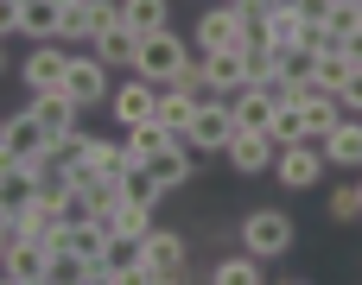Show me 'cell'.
<instances>
[{
  "mask_svg": "<svg viewBox=\"0 0 362 285\" xmlns=\"http://www.w3.org/2000/svg\"><path fill=\"white\" fill-rule=\"evenodd\" d=\"M185 63H191V44H185L172 25L146 32L140 51H134V76H146V83H159V89H172V83L185 76Z\"/></svg>",
  "mask_w": 362,
  "mask_h": 285,
  "instance_id": "6da1fadb",
  "label": "cell"
},
{
  "mask_svg": "<svg viewBox=\"0 0 362 285\" xmlns=\"http://www.w3.org/2000/svg\"><path fill=\"white\" fill-rule=\"evenodd\" d=\"M134 279H140V285L185 279V241H178L172 229H146V235L134 241Z\"/></svg>",
  "mask_w": 362,
  "mask_h": 285,
  "instance_id": "7a4b0ae2",
  "label": "cell"
},
{
  "mask_svg": "<svg viewBox=\"0 0 362 285\" xmlns=\"http://www.w3.org/2000/svg\"><path fill=\"white\" fill-rule=\"evenodd\" d=\"M325 171H331V159H325L318 140H293V146L274 152V178L286 190H312V184H325Z\"/></svg>",
  "mask_w": 362,
  "mask_h": 285,
  "instance_id": "3957f363",
  "label": "cell"
},
{
  "mask_svg": "<svg viewBox=\"0 0 362 285\" xmlns=\"http://www.w3.org/2000/svg\"><path fill=\"white\" fill-rule=\"evenodd\" d=\"M242 248L261 254V260H280L293 248V216L286 210H248L242 216Z\"/></svg>",
  "mask_w": 362,
  "mask_h": 285,
  "instance_id": "277c9868",
  "label": "cell"
},
{
  "mask_svg": "<svg viewBox=\"0 0 362 285\" xmlns=\"http://www.w3.org/2000/svg\"><path fill=\"white\" fill-rule=\"evenodd\" d=\"M229 140H235V108H229V95H210V102L197 108L185 146H191V152H223Z\"/></svg>",
  "mask_w": 362,
  "mask_h": 285,
  "instance_id": "5b68a950",
  "label": "cell"
},
{
  "mask_svg": "<svg viewBox=\"0 0 362 285\" xmlns=\"http://www.w3.org/2000/svg\"><path fill=\"white\" fill-rule=\"evenodd\" d=\"M64 95H70L76 108H95V102H108V63H102L95 51H70V70H64Z\"/></svg>",
  "mask_w": 362,
  "mask_h": 285,
  "instance_id": "8992f818",
  "label": "cell"
},
{
  "mask_svg": "<svg viewBox=\"0 0 362 285\" xmlns=\"http://www.w3.org/2000/svg\"><path fill=\"white\" fill-rule=\"evenodd\" d=\"M274 152H280V140H274L267 127H235V140L223 146V159H229L242 178H261V171H274Z\"/></svg>",
  "mask_w": 362,
  "mask_h": 285,
  "instance_id": "52a82bcc",
  "label": "cell"
},
{
  "mask_svg": "<svg viewBox=\"0 0 362 285\" xmlns=\"http://www.w3.org/2000/svg\"><path fill=\"white\" fill-rule=\"evenodd\" d=\"M64 70H70V44H64V38L32 44V51H25V63H19V76H25V89H32V95H38V89H64Z\"/></svg>",
  "mask_w": 362,
  "mask_h": 285,
  "instance_id": "ba28073f",
  "label": "cell"
},
{
  "mask_svg": "<svg viewBox=\"0 0 362 285\" xmlns=\"http://www.w3.org/2000/svg\"><path fill=\"white\" fill-rule=\"evenodd\" d=\"M0 279L6 285H45L51 279V248L32 241V235H19V241L6 248V260H0Z\"/></svg>",
  "mask_w": 362,
  "mask_h": 285,
  "instance_id": "9c48e42d",
  "label": "cell"
},
{
  "mask_svg": "<svg viewBox=\"0 0 362 285\" xmlns=\"http://www.w3.org/2000/svg\"><path fill=\"white\" fill-rule=\"evenodd\" d=\"M197 51H223V44H242V6L235 0H210L197 13Z\"/></svg>",
  "mask_w": 362,
  "mask_h": 285,
  "instance_id": "30bf717a",
  "label": "cell"
},
{
  "mask_svg": "<svg viewBox=\"0 0 362 285\" xmlns=\"http://www.w3.org/2000/svg\"><path fill=\"white\" fill-rule=\"evenodd\" d=\"M153 108H159V83H146V76H134V70H127V83H115V89H108V114H115L121 127L153 121Z\"/></svg>",
  "mask_w": 362,
  "mask_h": 285,
  "instance_id": "8fae6325",
  "label": "cell"
},
{
  "mask_svg": "<svg viewBox=\"0 0 362 285\" xmlns=\"http://www.w3.org/2000/svg\"><path fill=\"white\" fill-rule=\"evenodd\" d=\"M197 63H204V76H210V89H216V95H235V89H248V51H242V44L197 51Z\"/></svg>",
  "mask_w": 362,
  "mask_h": 285,
  "instance_id": "7c38bea8",
  "label": "cell"
},
{
  "mask_svg": "<svg viewBox=\"0 0 362 285\" xmlns=\"http://www.w3.org/2000/svg\"><path fill=\"white\" fill-rule=\"evenodd\" d=\"M25 114H32V121H38L51 140H64V133H76V114H83V108H76L64 89H38V95L25 102Z\"/></svg>",
  "mask_w": 362,
  "mask_h": 285,
  "instance_id": "4fadbf2b",
  "label": "cell"
},
{
  "mask_svg": "<svg viewBox=\"0 0 362 285\" xmlns=\"http://www.w3.org/2000/svg\"><path fill=\"white\" fill-rule=\"evenodd\" d=\"M89 51L108 63V70H134V51H140V32L127 25V19H108L95 38H89Z\"/></svg>",
  "mask_w": 362,
  "mask_h": 285,
  "instance_id": "5bb4252c",
  "label": "cell"
},
{
  "mask_svg": "<svg viewBox=\"0 0 362 285\" xmlns=\"http://www.w3.org/2000/svg\"><path fill=\"white\" fill-rule=\"evenodd\" d=\"M325 159H331V171H362V114H344L325 140Z\"/></svg>",
  "mask_w": 362,
  "mask_h": 285,
  "instance_id": "9a60e30c",
  "label": "cell"
},
{
  "mask_svg": "<svg viewBox=\"0 0 362 285\" xmlns=\"http://www.w3.org/2000/svg\"><path fill=\"white\" fill-rule=\"evenodd\" d=\"M6 152H13L19 165H38V159L51 152V133H45L32 114H6Z\"/></svg>",
  "mask_w": 362,
  "mask_h": 285,
  "instance_id": "2e32d148",
  "label": "cell"
},
{
  "mask_svg": "<svg viewBox=\"0 0 362 285\" xmlns=\"http://www.w3.org/2000/svg\"><path fill=\"white\" fill-rule=\"evenodd\" d=\"M108 19H115L108 6H95V0H76V6H64V19H57V38H64V44H89V38H95Z\"/></svg>",
  "mask_w": 362,
  "mask_h": 285,
  "instance_id": "e0dca14e",
  "label": "cell"
},
{
  "mask_svg": "<svg viewBox=\"0 0 362 285\" xmlns=\"http://www.w3.org/2000/svg\"><path fill=\"white\" fill-rule=\"evenodd\" d=\"M6 216H13V235H32V241H45V235L64 229V210H57L51 197H32V203H19V210H6Z\"/></svg>",
  "mask_w": 362,
  "mask_h": 285,
  "instance_id": "ac0fdd59",
  "label": "cell"
},
{
  "mask_svg": "<svg viewBox=\"0 0 362 285\" xmlns=\"http://www.w3.org/2000/svg\"><path fill=\"white\" fill-rule=\"evenodd\" d=\"M197 108H204V102H197L191 89H178V83H172V89H159V108H153V114H159V127H172V133L185 140V133H191V121H197Z\"/></svg>",
  "mask_w": 362,
  "mask_h": 285,
  "instance_id": "d6986e66",
  "label": "cell"
},
{
  "mask_svg": "<svg viewBox=\"0 0 362 285\" xmlns=\"http://www.w3.org/2000/svg\"><path fill=\"white\" fill-rule=\"evenodd\" d=\"M102 222H108L115 248H134V241H140V235L153 229V210H146V203H127V197H121V203H115V210H108Z\"/></svg>",
  "mask_w": 362,
  "mask_h": 285,
  "instance_id": "ffe728a7",
  "label": "cell"
},
{
  "mask_svg": "<svg viewBox=\"0 0 362 285\" xmlns=\"http://www.w3.org/2000/svg\"><path fill=\"white\" fill-rule=\"evenodd\" d=\"M172 140H178V133H172V127H159V114H153V121H134L121 146H127V159H134V165H146V159H153V152H165Z\"/></svg>",
  "mask_w": 362,
  "mask_h": 285,
  "instance_id": "44dd1931",
  "label": "cell"
},
{
  "mask_svg": "<svg viewBox=\"0 0 362 285\" xmlns=\"http://www.w3.org/2000/svg\"><path fill=\"white\" fill-rule=\"evenodd\" d=\"M57 19H64L57 0H19V38L45 44V38H57Z\"/></svg>",
  "mask_w": 362,
  "mask_h": 285,
  "instance_id": "7402d4cb",
  "label": "cell"
},
{
  "mask_svg": "<svg viewBox=\"0 0 362 285\" xmlns=\"http://www.w3.org/2000/svg\"><path fill=\"white\" fill-rule=\"evenodd\" d=\"M146 171L159 178V190H178V184L191 178V146H185V140H172L165 152H153V159H146Z\"/></svg>",
  "mask_w": 362,
  "mask_h": 285,
  "instance_id": "603a6c76",
  "label": "cell"
},
{
  "mask_svg": "<svg viewBox=\"0 0 362 285\" xmlns=\"http://www.w3.org/2000/svg\"><path fill=\"white\" fill-rule=\"evenodd\" d=\"M299 25H305L299 0H267V38L274 44H299Z\"/></svg>",
  "mask_w": 362,
  "mask_h": 285,
  "instance_id": "cb8c5ba5",
  "label": "cell"
},
{
  "mask_svg": "<svg viewBox=\"0 0 362 285\" xmlns=\"http://www.w3.org/2000/svg\"><path fill=\"white\" fill-rule=\"evenodd\" d=\"M261 267H267V260L242 248V254H229V260H216V267H210V279H216V285H261Z\"/></svg>",
  "mask_w": 362,
  "mask_h": 285,
  "instance_id": "d4e9b609",
  "label": "cell"
},
{
  "mask_svg": "<svg viewBox=\"0 0 362 285\" xmlns=\"http://www.w3.org/2000/svg\"><path fill=\"white\" fill-rule=\"evenodd\" d=\"M350 70H356V63H350V51H344V44H331V51H318V63H312V83L337 95V89L350 83Z\"/></svg>",
  "mask_w": 362,
  "mask_h": 285,
  "instance_id": "484cf974",
  "label": "cell"
},
{
  "mask_svg": "<svg viewBox=\"0 0 362 285\" xmlns=\"http://www.w3.org/2000/svg\"><path fill=\"white\" fill-rule=\"evenodd\" d=\"M267 133H274L280 146H293V140H312V121H305V108H299V102H280V108H274V121H267Z\"/></svg>",
  "mask_w": 362,
  "mask_h": 285,
  "instance_id": "4316f807",
  "label": "cell"
},
{
  "mask_svg": "<svg viewBox=\"0 0 362 285\" xmlns=\"http://www.w3.org/2000/svg\"><path fill=\"white\" fill-rule=\"evenodd\" d=\"M121 197H127V203H146V210H159V197H165V190H159V178H153L146 165H127V171H121Z\"/></svg>",
  "mask_w": 362,
  "mask_h": 285,
  "instance_id": "83f0119b",
  "label": "cell"
},
{
  "mask_svg": "<svg viewBox=\"0 0 362 285\" xmlns=\"http://www.w3.org/2000/svg\"><path fill=\"white\" fill-rule=\"evenodd\" d=\"M121 19L146 38V32H159V25H165V0H121Z\"/></svg>",
  "mask_w": 362,
  "mask_h": 285,
  "instance_id": "f1b7e54d",
  "label": "cell"
},
{
  "mask_svg": "<svg viewBox=\"0 0 362 285\" xmlns=\"http://www.w3.org/2000/svg\"><path fill=\"white\" fill-rule=\"evenodd\" d=\"M331 216H337V222H356V216H362L356 184H337V190H331Z\"/></svg>",
  "mask_w": 362,
  "mask_h": 285,
  "instance_id": "f546056e",
  "label": "cell"
},
{
  "mask_svg": "<svg viewBox=\"0 0 362 285\" xmlns=\"http://www.w3.org/2000/svg\"><path fill=\"white\" fill-rule=\"evenodd\" d=\"M337 102H344V114H362V63L350 70V83L337 89Z\"/></svg>",
  "mask_w": 362,
  "mask_h": 285,
  "instance_id": "4dcf8cb0",
  "label": "cell"
},
{
  "mask_svg": "<svg viewBox=\"0 0 362 285\" xmlns=\"http://www.w3.org/2000/svg\"><path fill=\"white\" fill-rule=\"evenodd\" d=\"M57 210H64V222H89V216H95V203H89L83 190H70V197H64Z\"/></svg>",
  "mask_w": 362,
  "mask_h": 285,
  "instance_id": "1f68e13d",
  "label": "cell"
},
{
  "mask_svg": "<svg viewBox=\"0 0 362 285\" xmlns=\"http://www.w3.org/2000/svg\"><path fill=\"white\" fill-rule=\"evenodd\" d=\"M0 32H6V38L19 32V0H0Z\"/></svg>",
  "mask_w": 362,
  "mask_h": 285,
  "instance_id": "d6a6232c",
  "label": "cell"
},
{
  "mask_svg": "<svg viewBox=\"0 0 362 285\" xmlns=\"http://www.w3.org/2000/svg\"><path fill=\"white\" fill-rule=\"evenodd\" d=\"M344 51H350V63H362V32H350V38H344Z\"/></svg>",
  "mask_w": 362,
  "mask_h": 285,
  "instance_id": "836d02e7",
  "label": "cell"
},
{
  "mask_svg": "<svg viewBox=\"0 0 362 285\" xmlns=\"http://www.w3.org/2000/svg\"><path fill=\"white\" fill-rule=\"evenodd\" d=\"M0 70H6V32H0Z\"/></svg>",
  "mask_w": 362,
  "mask_h": 285,
  "instance_id": "e575fe53",
  "label": "cell"
},
{
  "mask_svg": "<svg viewBox=\"0 0 362 285\" xmlns=\"http://www.w3.org/2000/svg\"><path fill=\"white\" fill-rule=\"evenodd\" d=\"M57 6H76V0H57Z\"/></svg>",
  "mask_w": 362,
  "mask_h": 285,
  "instance_id": "d590c367",
  "label": "cell"
},
{
  "mask_svg": "<svg viewBox=\"0 0 362 285\" xmlns=\"http://www.w3.org/2000/svg\"><path fill=\"white\" fill-rule=\"evenodd\" d=\"M356 197H362V178H356Z\"/></svg>",
  "mask_w": 362,
  "mask_h": 285,
  "instance_id": "8d00e7d4",
  "label": "cell"
},
{
  "mask_svg": "<svg viewBox=\"0 0 362 285\" xmlns=\"http://www.w3.org/2000/svg\"><path fill=\"white\" fill-rule=\"evenodd\" d=\"M235 6H242V0H235Z\"/></svg>",
  "mask_w": 362,
  "mask_h": 285,
  "instance_id": "74e56055",
  "label": "cell"
}]
</instances>
